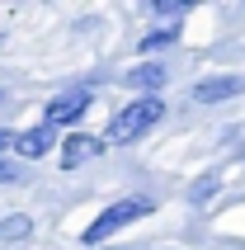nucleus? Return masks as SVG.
Instances as JSON below:
<instances>
[{"instance_id":"f257e3e1","label":"nucleus","mask_w":245,"mask_h":250,"mask_svg":"<svg viewBox=\"0 0 245 250\" xmlns=\"http://www.w3.org/2000/svg\"><path fill=\"white\" fill-rule=\"evenodd\" d=\"M161 118H165V99H161V95H142V99L122 104V109L109 118L104 142H109V146H127V142H137L142 132H151Z\"/></svg>"},{"instance_id":"f03ea898","label":"nucleus","mask_w":245,"mask_h":250,"mask_svg":"<svg viewBox=\"0 0 245 250\" xmlns=\"http://www.w3.org/2000/svg\"><path fill=\"white\" fill-rule=\"evenodd\" d=\"M146 212H151V198H118L113 208H104V212L95 217V222H90V227L81 231V241H85V246H99V241H109L113 231L132 227L137 217H146Z\"/></svg>"},{"instance_id":"7ed1b4c3","label":"nucleus","mask_w":245,"mask_h":250,"mask_svg":"<svg viewBox=\"0 0 245 250\" xmlns=\"http://www.w3.org/2000/svg\"><path fill=\"white\" fill-rule=\"evenodd\" d=\"M90 104H95L90 90H66V95L47 99V127H71V123H81L85 113H90Z\"/></svg>"},{"instance_id":"20e7f679","label":"nucleus","mask_w":245,"mask_h":250,"mask_svg":"<svg viewBox=\"0 0 245 250\" xmlns=\"http://www.w3.org/2000/svg\"><path fill=\"white\" fill-rule=\"evenodd\" d=\"M95 156H104V137H95V132H66V142H61V170H81Z\"/></svg>"},{"instance_id":"39448f33","label":"nucleus","mask_w":245,"mask_h":250,"mask_svg":"<svg viewBox=\"0 0 245 250\" xmlns=\"http://www.w3.org/2000/svg\"><path fill=\"white\" fill-rule=\"evenodd\" d=\"M241 90H245L241 76H207V81L193 85V99H198V104H222V99L241 95Z\"/></svg>"},{"instance_id":"423d86ee","label":"nucleus","mask_w":245,"mask_h":250,"mask_svg":"<svg viewBox=\"0 0 245 250\" xmlns=\"http://www.w3.org/2000/svg\"><path fill=\"white\" fill-rule=\"evenodd\" d=\"M52 142H57V127H28V132H14V146H19V156L24 161H33V156H42V151H52Z\"/></svg>"},{"instance_id":"0eeeda50","label":"nucleus","mask_w":245,"mask_h":250,"mask_svg":"<svg viewBox=\"0 0 245 250\" xmlns=\"http://www.w3.org/2000/svg\"><path fill=\"white\" fill-rule=\"evenodd\" d=\"M122 85H127V90H142V95H156L165 85V66L161 62H142V66H132L122 76Z\"/></svg>"},{"instance_id":"6e6552de","label":"nucleus","mask_w":245,"mask_h":250,"mask_svg":"<svg viewBox=\"0 0 245 250\" xmlns=\"http://www.w3.org/2000/svg\"><path fill=\"white\" fill-rule=\"evenodd\" d=\"M24 236H33V222L28 217H5L0 222V241H24Z\"/></svg>"},{"instance_id":"1a4fd4ad","label":"nucleus","mask_w":245,"mask_h":250,"mask_svg":"<svg viewBox=\"0 0 245 250\" xmlns=\"http://www.w3.org/2000/svg\"><path fill=\"white\" fill-rule=\"evenodd\" d=\"M212 194H217V175H203V180L189 189V198H193V203H203V198H212Z\"/></svg>"},{"instance_id":"9d476101","label":"nucleus","mask_w":245,"mask_h":250,"mask_svg":"<svg viewBox=\"0 0 245 250\" xmlns=\"http://www.w3.org/2000/svg\"><path fill=\"white\" fill-rule=\"evenodd\" d=\"M179 38V28H165V33H146L142 38V52H156V47H165V42H175Z\"/></svg>"},{"instance_id":"9b49d317","label":"nucleus","mask_w":245,"mask_h":250,"mask_svg":"<svg viewBox=\"0 0 245 250\" xmlns=\"http://www.w3.org/2000/svg\"><path fill=\"white\" fill-rule=\"evenodd\" d=\"M156 14H189V0H161V5H151Z\"/></svg>"},{"instance_id":"f8f14e48","label":"nucleus","mask_w":245,"mask_h":250,"mask_svg":"<svg viewBox=\"0 0 245 250\" xmlns=\"http://www.w3.org/2000/svg\"><path fill=\"white\" fill-rule=\"evenodd\" d=\"M19 180V166H14V161H5V156H0V184H14Z\"/></svg>"},{"instance_id":"ddd939ff","label":"nucleus","mask_w":245,"mask_h":250,"mask_svg":"<svg viewBox=\"0 0 245 250\" xmlns=\"http://www.w3.org/2000/svg\"><path fill=\"white\" fill-rule=\"evenodd\" d=\"M10 142H14V132H10V127H0V146H10Z\"/></svg>"},{"instance_id":"4468645a","label":"nucleus","mask_w":245,"mask_h":250,"mask_svg":"<svg viewBox=\"0 0 245 250\" xmlns=\"http://www.w3.org/2000/svg\"><path fill=\"white\" fill-rule=\"evenodd\" d=\"M0 99H5V90H0Z\"/></svg>"}]
</instances>
